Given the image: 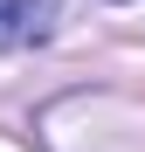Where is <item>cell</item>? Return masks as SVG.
I'll use <instances>...</instances> for the list:
<instances>
[{"instance_id":"1","label":"cell","mask_w":145,"mask_h":152,"mask_svg":"<svg viewBox=\"0 0 145 152\" xmlns=\"http://www.w3.org/2000/svg\"><path fill=\"white\" fill-rule=\"evenodd\" d=\"M48 28H55V0H0V48L48 42Z\"/></svg>"}]
</instances>
